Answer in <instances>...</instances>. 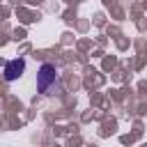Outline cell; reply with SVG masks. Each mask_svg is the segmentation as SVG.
<instances>
[{
	"label": "cell",
	"mask_w": 147,
	"mask_h": 147,
	"mask_svg": "<svg viewBox=\"0 0 147 147\" xmlns=\"http://www.w3.org/2000/svg\"><path fill=\"white\" fill-rule=\"evenodd\" d=\"M57 83V67L53 62H44L37 71V90L41 94H51V87Z\"/></svg>",
	"instance_id": "cell-1"
},
{
	"label": "cell",
	"mask_w": 147,
	"mask_h": 147,
	"mask_svg": "<svg viewBox=\"0 0 147 147\" xmlns=\"http://www.w3.org/2000/svg\"><path fill=\"white\" fill-rule=\"evenodd\" d=\"M5 80L7 83H14V80H18L23 74H25V60L23 57H14V60H7L5 62Z\"/></svg>",
	"instance_id": "cell-2"
}]
</instances>
